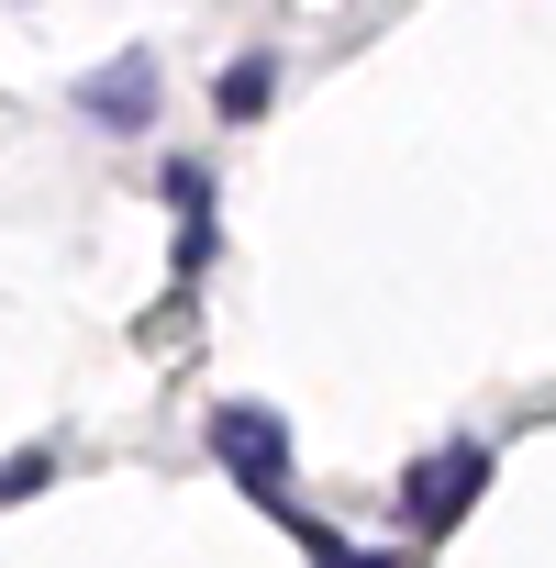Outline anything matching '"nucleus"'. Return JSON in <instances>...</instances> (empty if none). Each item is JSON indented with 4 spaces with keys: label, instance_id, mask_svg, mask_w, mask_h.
Instances as JSON below:
<instances>
[{
    "label": "nucleus",
    "instance_id": "obj_1",
    "mask_svg": "<svg viewBox=\"0 0 556 568\" xmlns=\"http://www.w3.org/2000/svg\"><path fill=\"white\" fill-rule=\"evenodd\" d=\"M212 457H223L256 501L290 513V435H278V413H267V402H223V413H212Z\"/></svg>",
    "mask_w": 556,
    "mask_h": 568
},
{
    "label": "nucleus",
    "instance_id": "obj_2",
    "mask_svg": "<svg viewBox=\"0 0 556 568\" xmlns=\"http://www.w3.org/2000/svg\"><path fill=\"white\" fill-rule=\"evenodd\" d=\"M68 112H90L101 134H145V123H156V57H145V45H123L112 68H90V79L68 90Z\"/></svg>",
    "mask_w": 556,
    "mask_h": 568
},
{
    "label": "nucleus",
    "instance_id": "obj_3",
    "mask_svg": "<svg viewBox=\"0 0 556 568\" xmlns=\"http://www.w3.org/2000/svg\"><path fill=\"white\" fill-rule=\"evenodd\" d=\"M478 490H490V446H445V457H423L401 479V513H412V535H445Z\"/></svg>",
    "mask_w": 556,
    "mask_h": 568
},
{
    "label": "nucleus",
    "instance_id": "obj_4",
    "mask_svg": "<svg viewBox=\"0 0 556 568\" xmlns=\"http://www.w3.org/2000/svg\"><path fill=\"white\" fill-rule=\"evenodd\" d=\"M267 101H278V57H234V68L212 79V112H223V123H256Z\"/></svg>",
    "mask_w": 556,
    "mask_h": 568
},
{
    "label": "nucleus",
    "instance_id": "obj_5",
    "mask_svg": "<svg viewBox=\"0 0 556 568\" xmlns=\"http://www.w3.org/2000/svg\"><path fill=\"white\" fill-rule=\"evenodd\" d=\"M301 524V513H290ZM301 546H312V568H401V557H379V546H346V535H323V524H301Z\"/></svg>",
    "mask_w": 556,
    "mask_h": 568
},
{
    "label": "nucleus",
    "instance_id": "obj_6",
    "mask_svg": "<svg viewBox=\"0 0 556 568\" xmlns=\"http://www.w3.org/2000/svg\"><path fill=\"white\" fill-rule=\"evenodd\" d=\"M56 479V457L45 446H23V457H0V501H23V490H45Z\"/></svg>",
    "mask_w": 556,
    "mask_h": 568
},
{
    "label": "nucleus",
    "instance_id": "obj_7",
    "mask_svg": "<svg viewBox=\"0 0 556 568\" xmlns=\"http://www.w3.org/2000/svg\"><path fill=\"white\" fill-rule=\"evenodd\" d=\"M167 201L200 223V201H212V179H200V156H167Z\"/></svg>",
    "mask_w": 556,
    "mask_h": 568
}]
</instances>
